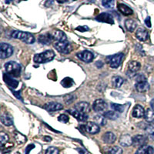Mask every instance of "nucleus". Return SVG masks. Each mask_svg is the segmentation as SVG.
Instances as JSON below:
<instances>
[{
    "mask_svg": "<svg viewBox=\"0 0 154 154\" xmlns=\"http://www.w3.org/2000/svg\"><path fill=\"white\" fill-rule=\"evenodd\" d=\"M150 106H151V108H152V110L154 111V99H152V100H151V102H150Z\"/></svg>",
    "mask_w": 154,
    "mask_h": 154,
    "instance_id": "obj_48",
    "label": "nucleus"
},
{
    "mask_svg": "<svg viewBox=\"0 0 154 154\" xmlns=\"http://www.w3.org/2000/svg\"><path fill=\"white\" fill-rule=\"evenodd\" d=\"M55 53L53 50H46L43 53L35 54L34 56V62L38 64H42V63H46L48 62H50L54 59Z\"/></svg>",
    "mask_w": 154,
    "mask_h": 154,
    "instance_id": "obj_3",
    "label": "nucleus"
},
{
    "mask_svg": "<svg viewBox=\"0 0 154 154\" xmlns=\"http://www.w3.org/2000/svg\"><path fill=\"white\" fill-rule=\"evenodd\" d=\"M5 69L7 75H10L12 78L19 77L21 74V66L14 61L6 63L5 65Z\"/></svg>",
    "mask_w": 154,
    "mask_h": 154,
    "instance_id": "obj_1",
    "label": "nucleus"
},
{
    "mask_svg": "<svg viewBox=\"0 0 154 154\" xmlns=\"http://www.w3.org/2000/svg\"><path fill=\"white\" fill-rule=\"evenodd\" d=\"M106 154H123V149L119 146H112L107 149Z\"/></svg>",
    "mask_w": 154,
    "mask_h": 154,
    "instance_id": "obj_34",
    "label": "nucleus"
},
{
    "mask_svg": "<svg viewBox=\"0 0 154 154\" xmlns=\"http://www.w3.org/2000/svg\"><path fill=\"white\" fill-rule=\"evenodd\" d=\"M53 39L56 40V42H63V41H66L67 37L63 32L60 30H56L52 33Z\"/></svg>",
    "mask_w": 154,
    "mask_h": 154,
    "instance_id": "obj_18",
    "label": "nucleus"
},
{
    "mask_svg": "<svg viewBox=\"0 0 154 154\" xmlns=\"http://www.w3.org/2000/svg\"><path fill=\"white\" fill-rule=\"evenodd\" d=\"M117 9L124 16H131L133 14V9L123 3H119L117 5Z\"/></svg>",
    "mask_w": 154,
    "mask_h": 154,
    "instance_id": "obj_20",
    "label": "nucleus"
},
{
    "mask_svg": "<svg viewBox=\"0 0 154 154\" xmlns=\"http://www.w3.org/2000/svg\"><path fill=\"white\" fill-rule=\"evenodd\" d=\"M43 140H45L46 142H50L51 140H52V138L50 137H44Z\"/></svg>",
    "mask_w": 154,
    "mask_h": 154,
    "instance_id": "obj_47",
    "label": "nucleus"
},
{
    "mask_svg": "<svg viewBox=\"0 0 154 154\" xmlns=\"http://www.w3.org/2000/svg\"><path fill=\"white\" fill-rule=\"evenodd\" d=\"M114 4H115V0H102L103 6L107 9L113 7Z\"/></svg>",
    "mask_w": 154,
    "mask_h": 154,
    "instance_id": "obj_38",
    "label": "nucleus"
},
{
    "mask_svg": "<svg viewBox=\"0 0 154 154\" xmlns=\"http://www.w3.org/2000/svg\"><path fill=\"white\" fill-rule=\"evenodd\" d=\"M135 88L140 93H145L149 89V84L143 75H138L136 77Z\"/></svg>",
    "mask_w": 154,
    "mask_h": 154,
    "instance_id": "obj_4",
    "label": "nucleus"
},
{
    "mask_svg": "<svg viewBox=\"0 0 154 154\" xmlns=\"http://www.w3.org/2000/svg\"><path fill=\"white\" fill-rule=\"evenodd\" d=\"M146 121L149 123H152L154 122V111L150 109H147L145 111V115H144Z\"/></svg>",
    "mask_w": 154,
    "mask_h": 154,
    "instance_id": "obj_30",
    "label": "nucleus"
},
{
    "mask_svg": "<svg viewBox=\"0 0 154 154\" xmlns=\"http://www.w3.org/2000/svg\"><path fill=\"white\" fill-rule=\"evenodd\" d=\"M116 136L112 132H106L103 136V140L105 143L112 144L116 141Z\"/></svg>",
    "mask_w": 154,
    "mask_h": 154,
    "instance_id": "obj_22",
    "label": "nucleus"
},
{
    "mask_svg": "<svg viewBox=\"0 0 154 154\" xmlns=\"http://www.w3.org/2000/svg\"><path fill=\"white\" fill-rule=\"evenodd\" d=\"M15 139L19 144H23L26 141V137H25L24 135L21 134L20 133H18V132H16V134H15Z\"/></svg>",
    "mask_w": 154,
    "mask_h": 154,
    "instance_id": "obj_35",
    "label": "nucleus"
},
{
    "mask_svg": "<svg viewBox=\"0 0 154 154\" xmlns=\"http://www.w3.org/2000/svg\"><path fill=\"white\" fill-rule=\"evenodd\" d=\"M74 81L73 79L69 78V77H66L61 81V85L64 88H69L73 86Z\"/></svg>",
    "mask_w": 154,
    "mask_h": 154,
    "instance_id": "obj_32",
    "label": "nucleus"
},
{
    "mask_svg": "<svg viewBox=\"0 0 154 154\" xmlns=\"http://www.w3.org/2000/svg\"><path fill=\"white\" fill-rule=\"evenodd\" d=\"M11 36L12 38L19 39V40L23 41V42L27 44H32L35 42V37L33 35L29 32H26L22 31H14L11 34Z\"/></svg>",
    "mask_w": 154,
    "mask_h": 154,
    "instance_id": "obj_2",
    "label": "nucleus"
},
{
    "mask_svg": "<svg viewBox=\"0 0 154 154\" xmlns=\"http://www.w3.org/2000/svg\"><path fill=\"white\" fill-rule=\"evenodd\" d=\"M107 103L102 99L95 100L93 104V109L96 112H105L107 109Z\"/></svg>",
    "mask_w": 154,
    "mask_h": 154,
    "instance_id": "obj_8",
    "label": "nucleus"
},
{
    "mask_svg": "<svg viewBox=\"0 0 154 154\" xmlns=\"http://www.w3.org/2000/svg\"><path fill=\"white\" fill-rule=\"evenodd\" d=\"M94 121L99 126H105L106 123V118L104 117L103 115H97L94 117Z\"/></svg>",
    "mask_w": 154,
    "mask_h": 154,
    "instance_id": "obj_33",
    "label": "nucleus"
},
{
    "mask_svg": "<svg viewBox=\"0 0 154 154\" xmlns=\"http://www.w3.org/2000/svg\"><path fill=\"white\" fill-rule=\"evenodd\" d=\"M76 30H78V31H80L81 32H84L88 31V30H89V28H88V26H83L77 27Z\"/></svg>",
    "mask_w": 154,
    "mask_h": 154,
    "instance_id": "obj_43",
    "label": "nucleus"
},
{
    "mask_svg": "<svg viewBox=\"0 0 154 154\" xmlns=\"http://www.w3.org/2000/svg\"><path fill=\"white\" fill-rule=\"evenodd\" d=\"M13 54V48L8 43H2L0 46V57L1 59H6Z\"/></svg>",
    "mask_w": 154,
    "mask_h": 154,
    "instance_id": "obj_7",
    "label": "nucleus"
},
{
    "mask_svg": "<svg viewBox=\"0 0 154 154\" xmlns=\"http://www.w3.org/2000/svg\"><path fill=\"white\" fill-rule=\"evenodd\" d=\"M38 42L40 43L44 44V45H49L51 43L52 40H53V37H52V34H43V35H40L38 36Z\"/></svg>",
    "mask_w": 154,
    "mask_h": 154,
    "instance_id": "obj_26",
    "label": "nucleus"
},
{
    "mask_svg": "<svg viewBox=\"0 0 154 154\" xmlns=\"http://www.w3.org/2000/svg\"><path fill=\"white\" fill-rule=\"evenodd\" d=\"M85 130L90 134H96V133H100V126L94 122H88L85 125Z\"/></svg>",
    "mask_w": 154,
    "mask_h": 154,
    "instance_id": "obj_13",
    "label": "nucleus"
},
{
    "mask_svg": "<svg viewBox=\"0 0 154 154\" xmlns=\"http://www.w3.org/2000/svg\"><path fill=\"white\" fill-rule=\"evenodd\" d=\"M74 108L78 110L79 112H83V113H86L90 112V106L88 103L86 102H80V103H78L75 105Z\"/></svg>",
    "mask_w": 154,
    "mask_h": 154,
    "instance_id": "obj_16",
    "label": "nucleus"
},
{
    "mask_svg": "<svg viewBox=\"0 0 154 154\" xmlns=\"http://www.w3.org/2000/svg\"><path fill=\"white\" fill-rule=\"evenodd\" d=\"M119 144L123 147H128L133 145V138L129 134L121 136L119 139Z\"/></svg>",
    "mask_w": 154,
    "mask_h": 154,
    "instance_id": "obj_17",
    "label": "nucleus"
},
{
    "mask_svg": "<svg viewBox=\"0 0 154 154\" xmlns=\"http://www.w3.org/2000/svg\"><path fill=\"white\" fill-rule=\"evenodd\" d=\"M96 66L99 67V68H100V67H102L103 66V63H102L101 61H99V62H96Z\"/></svg>",
    "mask_w": 154,
    "mask_h": 154,
    "instance_id": "obj_45",
    "label": "nucleus"
},
{
    "mask_svg": "<svg viewBox=\"0 0 154 154\" xmlns=\"http://www.w3.org/2000/svg\"><path fill=\"white\" fill-rule=\"evenodd\" d=\"M13 93H14L15 96L17 97L18 99H19V100H22V97L20 96V95H19V92H13Z\"/></svg>",
    "mask_w": 154,
    "mask_h": 154,
    "instance_id": "obj_46",
    "label": "nucleus"
},
{
    "mask_svg": "<svg viewBox=\"0 0 154 154\" xmlns=\"http://www.w3.org/2000/svg\"><path fill=\"white\" fill-rule=\"evenodd\" d=\"M136 37L138 38L140 41H144L147 40V38H149V32L143 27H140L136 32Z\"/></svg>",
    "mask_w": 154,
    "mask_h": 154,
    "instance_id": "obj_15",
    "label": "nucleus"
},
{
    "mask_svg": "<svg viewBox=\"0 0 154 154\" xmlns=\"http://www.w3.org/2000/svg\"><path fill=\"white\" fill-rule=\"evenodd\" d=\"M111 109H113V111L121 113L124 111V106L121 105V104H117V103H111L110 104Z\"/></svg>",
    "mask_w": 154,
    "mask_h": 154,
    "instance_id": "obj_37",
    "label": "nucleus"
},
{
    "mask_svg": "<svg viewBox=\"0 0 154 154\" xmlns=\"http://www.w3.org/2000/svg\"><path fill=\"white\" fill-rule=\"evenodd\" d=\"M96 20L100 23H106L109 24H113L114 19L111 14L108 12H102L96 17Z\"/></svg>",
    "mask_w": 154,
    "mask_h": 154,
    "instance_id": "obj_10",
    "label": "nucleus"
},
{
    "mask_svg": "<svg viewBox=\"0 0 154 154\" xmlns=\"http://www.w3.org/2000/svg\"><path fill=\"white\" fill-rule=\"evenodd\" d=\"M60 150L54 146L49 147L46 151V154H59Z\"/></svg>",
    "mask_w": 154,
    "mask_h": 154,
    "instance_id": "obj_40",
    "label": "nucleus"
},
{
    "mask_svg": "<svg viewBox=\"0 0 154 154\" xmlns=\"http://www.w3.org/2000/svg\"><path fill=\"white\" fill-rule=\"evenodd\" d=\"M103 116L106 119L116 120L119 118V112H116V111H106L105 112H103Z\"/></svg>",
    "mask_w": 154,
    "mask_h": 154,
    "instance_id": "obj_28",
    "label": "nucleus"
},
{
    "mask_svg": "<svg viewBox=\"0 0 154 154\" xmlns=\"http://www.w3.org/2000/svg\"><path fill=\"white\" fill-rule=\"evenodd\" d=\"M124 55L123 53H117V54L112 55V56H108L106 58V62L109 63V65L111 68H118L121 65L123 62Z\"/></svg>",
    "mask_w": 154,
    "mask_h": 154,
    "instance_id": "obj_5",
    "label": "nucleus"
},
{
    "mask_svg": "<svg viewBox=\"0 0 154 154\" xmlns=\"http://www.w3.org/2000/svg\"><path fill=\"white\" fill-rule=\"evenodd\" d=\"M67 0H56V2H59V3H64V2H66Z\"/></svg>",
    "mask_w": 154,
    "mask_h": 154,
    "instance_id": "obj_49",
    "label": "nucleus"
},
{
    "mask_svg": "<svg viewBox=\"0 0 154 154\" xmlns=\"http://www.w3.org/2000/svg\"><path fill=\"white\" fill-rule=\"evenodd\" d=\"M68 112H69L73 117H75V119H77L79 121H81V122H86V121H87L88 118H89L88 114L79 112V111L76 110L75 108L70 109L68 110Z\"/></svg>",
    "mask_w": 154,
    "mask_h": 154,
    "instance_id": "obj_11",
    "label": "nucleus"
},
{
    "mask_svg": "<svg viewBox=\"0 0 154 154\" xmlns=\"http://www.w3.org/2000/svg\"><path fill=\"white\" fill-rule=\"evenodd\" d=\"M135 154H154V148L151 146H143L137 149Z\"/></svg>",
    "mask_w": 154,
    "mask_h": 154,
    "instance_id": "obj_21",
    "label": "nucleus"
},
{
    "mask_svg": "<svg viewBox=\"0 0 154 154\" xmlns=\"http://www.w3.org/2000/svg\"><path fill=\"white\" fill-rule=\"evenodd\" d=\"M44 109L48 112H55V111H59L63 109V106L62 104L59 103H55V102H51L44 105Z\"/></svg>",
    "mask_w": 154,
    "mask_h": 154,
    "instance_id": "obj_14",
    "label": "nucleus"
},
{
    "mask_svg": "<svg viewBox=\"0 0 154 154\" xmlns=\"http://www.w3.org/2000/svg\"><path fill=\"white\" fill-rule=\"evenodd\" d=\"M34 148H35V145L34 144H29V145L27 146L26 148V154L29 153L30 151L32 149H34Z\"/></svg>",
    "mask_w": 154,
    "mask_h": 154,
    "instance_id": "obj_42",
    "label": "nucleus"
},
{
    "mask_svg": "<svg viewBox=\"0 0 154 154\" xmlns=\"http://www.w3.org/2000/svg\"><path fill=\"white\" fill-rule=\"evenodd\" d=\"M1 122H2V124H4L6 126H12L13 124L12 117L9 114H8L7 112H5V113H3L1 116Z\"/></svg>",
    "mask_w": 154,
    "mask_h": 154,
    "instance_id": "obj_25",
    "label": "nucleus"
},
{
    "mask_svg": "<svg viewBox=\"0 0 154 154\" xmlns=\"http://www.w3.org/2000/svg\"><path fill=\"white\" fill-rule=\"evenodd\" d=\"M147 138L143 135H137L133 138V145L135 147H141L145 146L147 143Z\"/></svg>",
    "mask_w": 154,
    "mask_h": 154,
    "instance_id": "obj_12",
    "label": "nucleus"
},
{
    "mask_svg": "<svg viewBox=\"0 0 154 154\" xmlns=\"http://www.w3.org/2000/svg\"><path fill=\"white\" fill-rule=\"evenodd\" d=\"M12 0H5V3H7V4H9V3H10L11 2H12Z\"/></svg>",
    "mask_w": 154,
    "mask_h": 154,
    "instance_id": "obj_50",
    "label": "nucleus"
},
{
    "mask_svg": "<svg viewBox=\"0 0 154 154\" xmlns=\"http://www.w3.org/2000/svg\"><path fill=\"white\" fill-rule=\"evenodd\" d=\"M76 56L79 58L81 61L84 62V63H89L93 62V59H94V55L90 51H82L80 53H78L76 54Z\"/></svg>",
    "mask_w": 154,
    "mask_h": 154,
    "instance_id": "obj_9",
    "label": "nucleus"
},
{
    "mask_svg": "<svg viewBox=\"0 0 154 154\" xmlns=\"http://www.w3.org/2000/svg\"><path fill=\"white\" fill-rule=\"evenodd\" d=\"M145 24L148 28H151V20L149 16H147L145 19Z\"/></svg>",
    "mask_w": 154,
    "mask_h": 154,
    "instance_id": "obj_44",
    "label": "nucleus"
},
{
    "mask_svg": "<svg viewBox=\"0 0 154 154\" xmlns=\"http://www.w3.org/2000/svg\"><path fill=\"white\" fill-rule=\"evenodd\" d=\"M112 86L115 88H119L124 83V79L120 76H113L112 79Z\"/></svg>",
    "mask_w": 154,
    "mask_h": 154,
    "instance_id": "obj_29",
    "label": "nucleus"
},
{
    "mask_svg": "<svg viewBox=\"0 0 154 154\" xmlns=\"http://www.w3.org/2000/svg\"><path fill=\"white\" fill-rule=\"evenodd\" d=\"M54 47L58 52L63 54H68L72 51V46L68 40L63 41V42H56V43L54 44Z\"/></svg>",
    "mask_w": 154,
    "mask_h": 154,
    "instance_id": "obj_6",
    "label": "nucleus"
},
{
    "mask_svg": "<svg viewBox=\"0 0 154 154\" xmlns=\"http://www.w3.org/2000/svg\"><path fill=\"white\" fill-rule=\"evenodd\" d=\"M132 115L135 118H142L145 115V110L143 107L140 105H136L132 112Z\"/></svg>",
    "mask_w": 154,
    "mask_h": 154,
    "instance_id": "obj_19",
    "label": "nucleus"
},
{
    "mask_svg": "<svg viewBox=\"0 0 154 154\" xmlns=\"http://www.w3.org/2000/svg\"><path fill=\"white\" fill-rule=\"evenodd\" d=\"M3 79L5 83L12 88H16L19 85V82L17 80L13 79L10 75H6V74H3Z\"/></svg>",
    "mask_w": 154,
    "mask_h": 154,
    "instance_id": "obj_23",
    "label": "nucleus"
},
{
    "mask_svg": "<svg viewBox=\"0 0 154 154\" xmlns=\"http://www.w3.org/2000/svg\"><path fill=\"white\" fill-rule=\"evenodd\" d=\"M137 26V23L134 19H126L125 21V27H126V30L130 32L134 31Z\"/></svg>",
    "mask_w": 154,
    "mask_h": 154,
    "instance_id": "obj_27",
    "label": "nucleus"
},
{
    "mask_svg": "<svg viewBox=\"0 0 154 154\" xmlns=\"http://www.w3.org/2000/svg\"><path fill=\"white\" fill-rule=\"evenodd\" d=\"M69 116L66 114H62L60 115L59 117H58V120L60 121V122H62V123H66L69 122Z\"/></svg>",
    "mask_w": 154,
    "mask_h": 154,
    "instance_id": "obj_41",
    "label": "nucleus"
},
{
    "mask_svg": "<svg viewBox=\"0 0 154 154\" xmlns=\"http://www.w3.org/2000/svg\"><path fill=\"white\" fill-rule=\"evenodd\" d=\"M141 65L139 62L132 61L128 65V72H130L131 74H135L140 70Z\"/></svg>",
    "mask_w": 154,
    "mask_h": 154,
    "instance_id": "obj_24",
    "label": "nucleus"
},
{
    "mask_svg": "<svg viewBox=\"0 0 154 154\" xmlns=\"http://www.w3.org/2000/svg\"><path fill=\"white\" fill-rule=\"evenodd\" d=\"M74 1H75V0H74Z\"/></svg>",
    "mask_w": 154,
    "mask_h": 154,
    "instance_id": "obj_51",
    "label": "nucleus"
},
{
    "mask_svg": "<svg viewBox=\"0 0 154 154\" xmlns=\"http://www.w3.org/2000/svg\"><path fill=\"white\" fill-rule=\"evenodd\" d=\"M146 134L148 139L154 140V125H148L145 129Z\"/></svg>",
    "mask_w": 154,
    "mask_h": 154,
    "instance_id": "obj_31",
    "label": "nucleus"
},
{
    "mask_svg": "<svg viewBox=\"0 0 154 154\" xmlns=\"http://www.w3.org/2000/svg\"><path fill=\"white\" fill-rule=\"evenodd\" d=\"M9 140V135L6 134V133H4V132H1V133H0V143H1L2 147H3L5 144L7 143Z\"/></svg>",
    "mask_w": 154,
    "mask_h": 154,
    "instance_id": "obj_36",
    "label": "nucleus"
},
{
    "mask_svg": "<svg viewBox=\"0 0 154 154\" xmlns=\"http://www.w3.org/2000/svg\"><path fill=\"white\" fill-rule=\"evenodd\" d=\"M75 99V96L72 94H68L66 95V96H64V101H65V103L66 104L72 103Z\"/></svg>",
    "mask_w": 154,
    "mask_h": 154,
    "instance_id": "obj_39",
    "label": "nucleus"
}]
</instances>
